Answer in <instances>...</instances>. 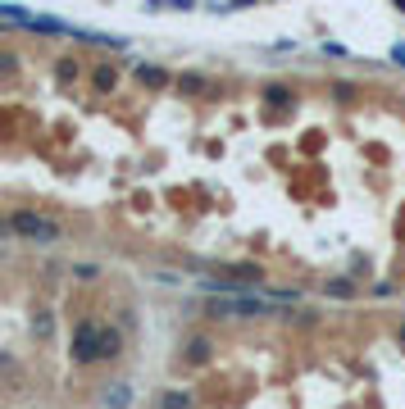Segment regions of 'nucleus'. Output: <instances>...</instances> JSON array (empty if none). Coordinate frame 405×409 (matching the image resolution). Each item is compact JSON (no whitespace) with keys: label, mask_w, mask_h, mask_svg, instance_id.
Here are the masks:
<instances>
[{"label":"nucleus","mask_w":405,"mask_h":409,"mask_svg":"<svg viewBox=\"0 0 405 409\" xmlns=\"http://www.w3.org/2000/svg\"><path fill=\"white\" fill-rule=\"evenodd\" d=\"M9 232L23 241H36V246H55L64 232H59V223H51L46 214H32V209H14L9 214Z\"/></svg>","instance_id":"f257e3e1"},{"label":"nucleus","mask_w":405,"mask_h":409,"mask_svg":"<svg viewBox=\"0 0 405 409\" xmlns=\"http://www.w3.org/2000/svg\"><path fill=\"white\" fill-rule=\"evenodd\" d=\"M96 359H105V328L82 318L73 332V364H96Z\"/></svg>","instance_id":"f03ea898"},{"label":"nucleus","mask_w":405,"mask_h":409,"mask_svg":"<svg viewBox=\"0 0 405 409\" xmlns=\"http://www.w3.org/2000/svg\"><path fill=\"white\" fill-rule=\"evenodd\" d=\"M274 309V301H251V296H228V301H214L210 314L214 318H260Z\"/></svg>","instance_id":"7ed1b4c3"},{"label":"nucleus","mask_w":405,"mask_h":409,"mask_svg":"<svg viewBox=\"0 0 405 409\" xmlns=\"http://www.w3.org/2000/svg\"><path fill=\"white\" fill-rule=\"evenodd\" d=\"M210 350H214L210 337H191V341H187V355H182V359H187V364H210Z\"/></svg>","instance_id":"20e7f679"},{"label":"nucleus","mask_w":405,"mask_h":409,"mask_svg":"<svg viewBox=\"0 0 405 409\" xmlns=\"http://www.w3.org/2000/svg\"><path fill=\"white\" fill-rule=\"evenodd\" d=\"M159 409H191V395H187V391H164Z\"/></svg>","instance_id":"39448f33"},{"label":"nucleus","mask_w":405,"mask_h":409,"mask_svg":"<svg viewBox=\"0 0 405 409\" xmlns=\"http://www.w3.org/2000/svg\"><path fill=\"white\" fill-rule=\"evenodd\" d=\"M328 296H337V301H351V296H355V287H351L346 278H333V282H328Z\"/></svg>","instance_id":"423d86ee"},{"label":"nucleus","mask_w":405,"mask_h":409,"mask_svg":"<svg viewBox=\"0 0 405 409\" xmlns=\"http://www.w3.org/2000/svg\"><path fill=\"white\" fill-rule=\"evenodd\" d=\"M105 400H109V405H114V409H124V405L132 400V391L124 387V382H119V387H114V391H109V395H105Z\"/></svg>","instance_id":"0eeeda50"},{"label":"nucleus","mask_w":405,"mask_h":409,"mask_svg":"<svg viewBox=\"0 0 405 409\" xmlns=\"http://www.w3.org/2000/svg\"><path fill=\"white\" fill-rule=\"evenodd\" d=\"M141 82H151V86H164L169 78H164V73H159V69H146V64H141Z\"/></svg>","instance_id":"6e6552de"},{"label":"nucleus","mask_w":405,"mask_h":409,"mask_svg":"<svg viewBox=\"0 0 405 409\" xmlns=\"http://www.w3.org/2000/svg\"><path fill=\"white\" fill-rule=\"evenodd\" d=\"M264 96H269V105H287V101H291V96H287V91H282V86H269V91H264Z\"/></svg>","instance_id":"1a4fd4ad"},{"label":"nucleus","mask_w":405,"mask_h":409,"mask_svg":"<svg viewBox=\"0 0 405 409\" xmlns=\"http://www.w3.org/2000/svg\"><path fill=\"white\" fill-rule=\"evenodd\" d=\"M96 86H114V69H101V73H96Z\"/></svg>","instance_id":"9d476101"},{"label":"nucleus","mask_w":405,"mask_h":409,"mask_svg":"<svg viewBox=\"0 0 405 409\" xmlns=\"http://www.w3.org/2000/svg\"><path fill=\"white\" fill-rule=\"evenodd\" d=\"M391 64H401V69H405V46H396V51H391Z\"/></svg>","instance_id":"9b49d317"},{"label":"nucleus","mask_w":405,"mask_h":409,"mask_svg":"<svg viewBox=\"0 0 405 409\" xmlns=\"http://www.w3.org/2000/svg\"><path fill=\"white\" fill-rule=\"evenodd\" d=\"M401 341H405V328H401Z\"/></svg>","instance_id":"f8f14e48"},{"label":"nucleus","mask_w":405,"mask_h":409,"mask_svg":"<svg viewBox=\"0 0 405 409\" xmlns=\"http://www.w3.org/2000/svg\"><path fill=\"white\" fill-rule=\"evenodd\" d=\"M396 5H405V0H396Z\"/></svg>","instance_id":"ddd939ff"}]
</instances>
